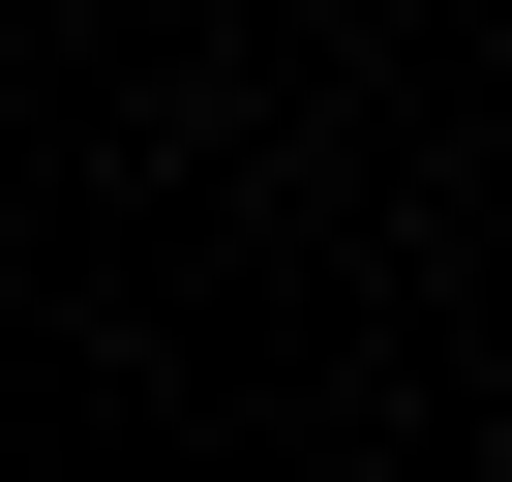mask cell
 <instances>
[{"instance_id":"obj_1","label":"cell","mask_w":512,"mask_h":482,"mask_svg":"<svg viewBox=\"0 0 512 482\" xmlns=\"http://www.w3.org/2000/svg\"><path fill=\"white\" fill-rule=\"evenodd\" d=\"M482 482H512V392H482Z\"/></svg>"}]
</instances>
